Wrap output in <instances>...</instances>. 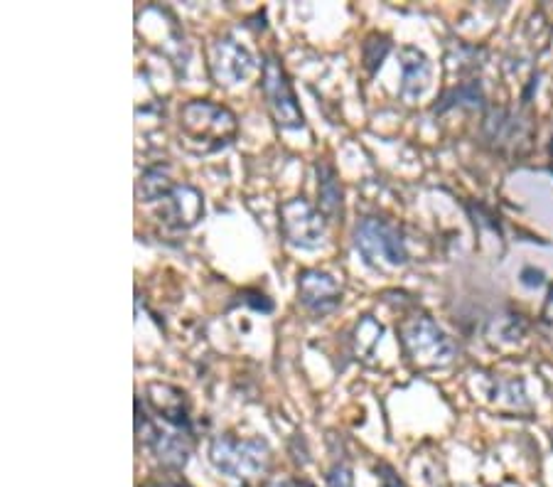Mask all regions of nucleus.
<instances>
[{
  "label": "nucleus",
  "mask_w": 553,
  "mask_h": 487,
  "mask_svg": "<svg viewBox=\"0 0 553 487\" xmlns=\"http://www.w3.org/2000/svg\"><path fill=\"white\" fill-rule=\"evenodd\" d=\"M143 487H190V485H180V483H148Z\"/></svg>",
  "instance_id": "obj_24"
},
{
  "label": "nucleus",
  "mask_w": 553,
  "mask_h": 487,
  "mask_svg": "<svg viewBox=\"0 0 553 487\" xmlns=\"http://www.w3.org/2000/svg\"><path fill=\"white\" fill-rule=\"evenodd\" d=\"M239 121L234 111L209 99H192L180 109V138L185 151L195 155L217 153L232 146Z\"/></svg>",
  "instance_id": "obj_1"
},
{
  "label": "nucleus",
  "mask_w": 553,
  "mask_h": 487,
  "mask_svg": "<svg viewBox=\"0 0 553 487\" xmlns=\"http://www.w3.org/2000/svg\"><path fill=\"white\" fill-rule=\"evenodd\" d=\"M522 283L529 288H541L544 286V271H536L534 266H526V269L522 271Z\"/></svg>",
  "instance_id": "obj_21"
},
{
  "label": "nucleus",
  "mask_w": 553,
  "mask_h": 487,
  "mask_svg": "<svg viewBox=\"0 0 553 487\" xmlns=\"http://www.w3.org/2000/svg\"><path fill=\"white\" fill-rule=\"evenodd\" d=\"M399 342L408 360L421 369L445 367L458 355L450 335L426 313H411L401 320Z\"/></svg>",
  "instance_id": "obj_3"
},
{
  "label": "nucleus",
  "mask_w": 553,
  "mask_h": 487,
  "mask_svg": "<svg viewBox=\"0 0 553 487\" xmlns=\"http://www.w3.org/2000/svg\"><path fill=\"white\" fill-rule=\"evenodd\" d=\"M261 89L266 96L268 111H271L273 121L283 131H298L305 126V116L300 111L298 96L293 92V84L288 79L286 69L276 55L263 57V72H261Z\"/></svg>",
  "instance_id": "obj_6"
},
{
  "label": "nucleus",
  "mask_w": 553,
  "mask_h": 487,
  "mask_svg": "<svg viewBox=\"0 0 553 487\" xmlns=\"http://www.w3.org/2000/svg\"><path fill=\"white\" fill-rule=\"evenodd\" d=\"M286 487H315V485L310 483V480H291Z\"/></svg>",
  "instance_id": "obj_23"
},
{
  "label": "nucleus",
  "mask_w": 553,
  "mask_h": 487,
  "mask_svg": "<svg viewBox=\"0 0 553 487\" xmlns=\"http://www.w3.org/2000/svg\"><path fill=\"white\" fill-rule=\"evenodd\" d=\"M315 173H318V210L325 214L327 222H335V219H342V192L340 180H337L335 168L325 160H320L315 165Z\"/></svg>",
  "instance_id": "obj_14"
},
{
  "label": "nucleus",
  "mask_w": 553,
  "mask_h": 487,
  "mask_svg": "<svg viewBox=\"0 0 553 487\" xmlns=\"http://www.w3.org/2000/svg\"><path fill=\"white\" fill-rule=\"evenodd\" d=\"M244 303H249L254 310H261V313H271L273 310V303L261 291H251V288L244 291Z\"/></svg>",
  "instance_id": "obj_19"
},
{
  "label": "nucleus",
  "mask_w": 553,
  "mask_h": 487,
  "mask_svg": "<svg viewBox=\"0 0 553 487\" xmlns=\"http://www.w3.org/2000/svg\"><path fill=\"white\" fill-rule=\"evenodd\" d=\"M175 185L177 183L173 180V175H170V165H150V168L143 170L141 180H138V200L153 205V202L163 200Z\"/></svg>",
  "instance_id": "obj_15"
},
{
  "label": "nucleus",
  "mask_w": 553,
  "mask_h": 487,
  "mask_svg": "<svg viewBox=\"0 0 553 487\" xmlns=\"http://www.w3.org/2000/svg\"><path fill=\"white\" fill-rule=\"evenodd\" d=\"M377 473H379L381 487H404V483H401V480H399V475H396V473H394V468H391V465L381 463V465H379V468H377Z\"/></svg>",
  "instance_id": "obj_20"
},
{
  "label": "nucleus",
  "mask_w": 553,
  "mask_h": 487,
  "mask_svg": "<svg viewBox=\"0 0 553 487\" xmlns=\"http://www.w3.org/2000/svg\"><path fill=\"white\" fill-rule=\"evenodd\" d=\"M207 60L209 74L219 87H234V84L246 82L256 69L254 55L232 35L214 37L209 42Z\"/></svg>",
  "instance_id": "obj_8"
},
{
  "label": "nucleus",
  "mask_w": 553,
  "mask_h": 487,
  "mask_svg": "<svg viewBox=\"0 0 553 487\" xmlns=\"http://www.w3.org/2000/svg\"><path fill=\"white\" fill-rule=\"evenodd\" d=\"M327 485L330 487H354V475L345 463H335L327 473Z\"/></svg>",
  "instance_id": "obj_18"
},
{
  "label": "nucleus",
  "mask_w": 553,
  "mask_h": 487,
  "mask_svg": "<svg viewBox=\"0 0 553 487\" xmlns=\"http://www.w3.org/2000/svg\"><path fill=\"white\" fill-rule=\"evenodd\" d=\"M541 323L553 325V286H551V291H549V301H546L544 313H541Z\"/></svg>",
  "instance_id": "obj_22"
},
{
  "label": "nucleus",
  "mask_w": 553,
  "mask_h": 487,
  "mask_svg": "<svg viewBox=\"0 0 553 487\" xmlns=\"http://www.w3.org/2000/svg\"><path fill=\"white\" fill-rule=\"evenodd\" d=\"M354 246L364 256L369 266H391L399 269L406 266L408 251L404 234L396 224L381 217H364L354 227Z\"/></svg>",
  "instance_id": "obj_5"
},
{
  "label": "nucleus",
  "mask_w": 553,
  "mask_h": 487,
  "mask_svg": "<svg viewBox=\"0 0 553 487\" xmlns=\"http://www.w3.org/2000/svg\"><path fill=\"white\" fill-rule=\"evenodd\" d=\"M278 224L281 234L293 249L315 251L325 244L327 219L318 207L310 205L305 197H293L278 207Z\"/></svg>",
  "instance_id": "obj_7"
},
{
  "label": "nucleus",
  "mask_w": 553,
  "mask_h": 487,
  "mask_svg": "<svg viewBox=\"0 0 553 487\" xmlns=\"http://www.w3.org/2000/svg\"><path fill=\"white\" fill-rule=\"evenodd\" d=\"M534 126L526 116L509 109H492L482 123L485 141L502 155H519L529 148Z\"/></svg>",
  "instance_id": "obj_9"
},
{
  "label": "nucleus",
  "mask_w": 553,
  "mask_h": 487,
  "mask_svg": "<svg viewBox=\"0 0 553 487\" xmlns=\"http://www.w3.org/2000/svg\"><path fill=\"white\" fill-rule=\"evenodd\" d=\"M399 64H401V99L413 104V101L421 99L426 94V89L431 87L433 77V64L426 57V52H421L418 47H401L399 50Z\"/></svg>",
  "instance_id": "obj_13"
},
{
  "label": "nucleus",
  "mask_w": 553,
  "mask_h": 487,
  "mask_svg": "<svg viewBox=\"0 0 553 487\" xmlns=\"http://www.w3.org/2000/svg\"><path fill=\"white\" fill-rule=\"evenodd\" d=\"M204 217V197L195 185L177 183L163 200L158 202V219L165 227L192 229Z\"/></svg>",
  "instance_id": "obj_10"
},
{
  "label": "nucleus",
  "mask_w": 553,
  "mask_h": 487,
  "mask_svg": "<svg viewBox=\"0 0 553 487\" xmlns=\"http://www.w3.org/2000/svg\"><path fill=\"white\" fill-rule=\"evenodd\" d=\"M298 301L313 315H330L342 305V286L335 276L318 269L298 274Z\"/></svg>",
  "instance_id": "obj_11"
},
{
  "label": "nucleus",
  "mask_w": 553,
  "mask_h": 487,
  "mask_svg": "<svg viewBox=\"0 0 553 487\" xmlns=\"http://www.w3.org/2000/svg\"><path fill=\"white\" fill-rule=\"evenodd\" d=\"M391 50V42L386 35H379V32H372V35L364 40L362 45V62L364 67H367L369 74H377V69L384 64L386 55H389Z\"/></svg>",
  "instance_id": "obj_17"
},
{
  "label": "nucleus",
  "mask_w": 553,
  "mask_h": 487,
  "mask_svg": "<svg viewBox=\"0 0 553 487\" xmlns=\"http://www.w3.org/2000/svg\"><path fill=\"white\" fill-rule=\"evenodd\" d=\"M136 433L143 443L153 451L155 460L170 470L185 468L195 448V433L177 431V428H163V421L150 411L148 401L141 396L136 399Z\"/></svg>",
  "instance_id": "obj_4"
},
{
  "label": "nucleus",
  "mask_w": 553,
  "mask_h": 487,
  "mask_svg": "<svg viewBox=\"0 0 553 487\" xmlns=\"http://www.w3.org/2000/svg\"><path fill=\"white\" fill-rule=\"evenodd\" d=\"M209 463L219 473L241 480L246 487H263L271 473V448L263 438H236L219 433L209 443Z\"/></svg>",
  "instance_id": "obj_2"
},
{
  "label": "nucleus",
  "mask_w": 553,
  "mask_h": 487,
  "mask_svg": "<svg viewBox=\"0 0 553 487\" xmlns=\"http://www.w3.org/2000/svg\"><path fill=\"white\" fill-rule=\"evenodd\" d=\"M485 104V94H482L480 79H470V82H458L455 87H450L448 92L440 96L436 104V114L453 109V106H482Z\"/></svg>",
  "instance_id": "obj_16"
},
{
  "label": "nucleus",
  "mask_w": 553,
  "mask_h": 487,
  "mask_svg": "<svg viewBox=\"0 0 553 487\" xmlns=\"http://www.w3.org/2000/svg\"><path fill=\"white\" fill-rule=\"evenodd\" d=\"M146 401L150 411H153L165 426L177 428V431L195 433L190 416V401H187V394L182 392V389L173 387V384L153 382L148 384Z\"/></svg>",
  "instance_id": "obj_12"
}]
</instances>
